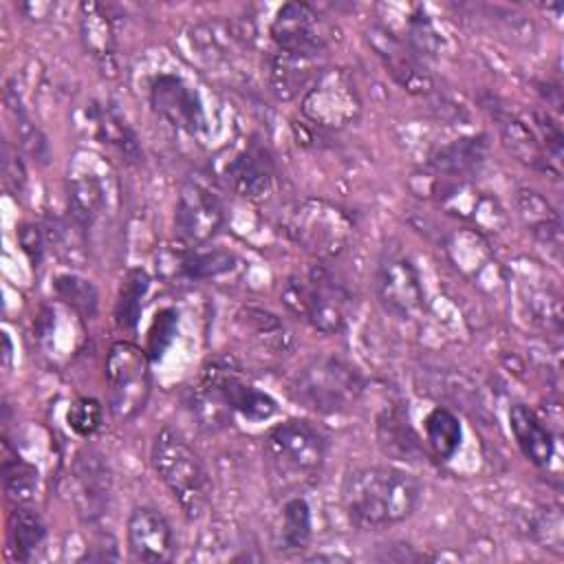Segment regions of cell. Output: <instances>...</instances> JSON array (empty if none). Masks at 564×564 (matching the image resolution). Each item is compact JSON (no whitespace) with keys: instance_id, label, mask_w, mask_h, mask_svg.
<instances>
[{"instance_id":"ac0fdd59","label":"cell","mask_w":564,"mask_h":564,"mask_svg":"<svg viewBox=\"0 0 564 564\" xmlns=\"http://www.w3.org/2000/svg\"><path fill=\"white\" fill-rule=\"evenodd\" d=\"M79 37L84 51L104 75H117V33L108 7L99 2L79 4Z\"/></svg>"},{"instance_id":"e0dca14e","label":"cell","mask_w":564,"mask_h":564,"mask_svg":"<svg viewBox=\"0 0 564 564\" xmlns=\"http://www.w3.org/2000/svg\"><path fill=\"white\" fill-rule=\"evenodd\" d=\"M128 549L137 562H170L176 540L170 520L154 507H134L126 524Z\"/></svg>"},{"instance_id":"3957f363","label":"cell","mask_w":564,"mask_h":564,"mask_svg":"<svg viewBox=\"0 0 564 564\" xmlns=\"http://www.w3.org/2000/svg\"><path fill=\"white\" fill-rule=\"evenodd\" d=\"M282 304L317 333L335 335L346 326L348 291L324 267L311 269L304 278H291L282 289Z\"/></svg>"},{"instance_id":"4dcf8cb0","label":"cell","mask_w":564,"mask_h":564,"mask_svg":"<svg viewBox=\"0 0 564 564\" xmlns=\"http://www.w3.org/2000/svg\"><path fill=\"white\" fill-rule=\"evenodd\" d=\"M313 533L311 507L304 498H291L282 507L280 518V538L278 544L282 551H302L308 546Z\"/></svg>"},{"instance_id":"9c48e42d","label":"cell","mask_w":564,"mask_h":564,"mask_svg":"<svg viewBox=\"0 0 564 564\" xmlns=\"http://www.w3.org/2000/svg\"><path fill=\"white\" fill-rule=\"evenodd\" d=\"M302 115L322 128H344L357 119L361 101L346 70L322 68L302 97Z\"/></svg>"},{"instance_id":"7a4b0ae2","label":"cell","mask_w":564,"mask_h":564,"mask_svg":"<svg viewBox=\"0 0 564 564\" xmlns=\"http://www.w3.org/2000/svg\"><path fill=\"white\" fill-rule=\"evenodd\" d=\"M150 463L183 513L189 520L203 518L212 502V482L200 456L181 430L165 425L156 432L150 445Z\"/></svg>"},{"instance_id":"e575fe53","label":"cell","mask_w":564,"mask_h":564,"mask_svg":"<svg viewBox=\"0 0 564 564\" xmlns=\"http://www.w3.org/2000/svg\"><path fill=\"white\" fill-rule=\"evenodd\" d=\"M236 267V256L229 251H194L185 253L178 260V273L194 278V280H205V278H216L223 273H229Z\"/></svg>"},{"instance_id":"74e56055","label":"cell","mask_w":564,"mask_h":564,"mask_svg":"<svg viewBox=\"0 0 564 564\" xmlns=\"http://www.w3.org/2000/svg\"><path fill=\"white\" fill-rule=\"evenodd\" d=\"M101 419H104L101 403L97 399H93V397H79L66 410L68 427L77 436H84V438L93 436L101 427Z\"/></svg>"},{"instance_id":"5bb4252c","label":"cell","mask_w":564,"mask_h":564,"mask_svg":"<svg viewBox=\"0 0 564 564\" xmlns=\"http://www.w3.org/2000/svg\"><path fill=\"white\" fill-rule=\"evenodd\" d=\"M150 104L159 117L187 134H198L205 128V110L198 93L174 73L152 77Z\"/></svg>"},{"instance_id":"7c38bea8","label":"cell","mask_w":564,"mask_h":564,"mask_svg":"<svg viewBox=\"0 0 564 564\" xmlns=\"http://www.w3.org/2000/svg\"><path fill=\"white\" fill-rule=\"evenodd\" d=\"M375 293L383 311L397 319H410L423 311V286L410 258L386 253L375 269Z\"/></svg>"},{"instance_id":"f546056e","label":"cell","mask_w":564,"mask_h":564,"mask_svg":"<svg viewBox=\"0 0 564 564\" xmlns=\"http://www.w3.org/2000/svg\"><path fill=\"white\" fill-rule=\"evenodd\" d=\"M377 441L379 447L397 460H416L421 456V443L399 412H383L379 416Z\"/></svg>"},{"instance_id":"ba28073f","label":"cell","mask_w":564,"mask_h":564,"mask_svg":"<svg viewBox=\"0 0 564 564\" xmlns=\"http://www.w3.org/2000/svg\"><path fill=\"white\" fill-rule=\"evenodd\" d=\"M269 33L278 51L306 57L324 55L335 40L333 24L306 2L282 4L271 20Z\"/></svg>"},{"instance_id":"9a60e30c","label":"cell","mask_w":564,"mask_h":564,"mask_svg":"<svg viewBox=\"0 0 564 564\" xmlns=\"http://www.w3.org/2000/svg\"><path fill=\"white\" fill-rule=\"evenodd\" d=\"M73 482V502L77 513L86 522L99 520L110 502V469L104 456L95 447H82L73 458L70 469Z\"/></svg>"},{"instance_id":"5b68a950","label":"cell","mask_w":564,"mask_h":564,"mask_svg":"<svg viewBox=\"0 0 564 564\" xmlns=\"http://www.w3.org/2000/svg\"><path fill=\"white\" fill-rule=\"evenodd\" d=\"M364 390L359 372L337 357L311 359L293 379L295 399L322 414H341L355 408Z\"/></svg>"},{"instance_id":"44dd1931","label":"cell","mask_w":564,"mask_h":564,"mask_svg":"<svg viewBox=\"0 0 564 564\" xmlns=\"http://www.w3.org/2000/svg\"><path fill=\"white\" fill-rule=\"evenodd\" d=\"M273 161L271 156L258 148L251 145L242 150L229 165H227V181L231 187L251 200H260L269 196L273 187Z\"/></svg>"},{"instance_id":"d6a6232c","label":"cell","mask_w":564,"mask_h":564,"mask_svg":"<svg viewBox=\"0 0 564 564\" xmlns=\"http://www.w3.org/2000/svg\"><path fill=\"white\" fill-rule=\"evenodd\" d=\"M150 286V278L143 269H130L121 280V289L115 304V319L121 328H134L141 315V300Z\"/></svg>"},{"instance_id":"d6986e66","label":"cell","mask_w":564,"mask_h":564,"mask_svg":"<svg viewBox=\"0 0 564 564\" xmlns=\"http://www.w3.org/2000/svg\"><path fill=\"white\" fill-rule=\"evenodd\" d=\"M317 59L319 57H306V55H297V53L275 51L269 57V68H267V79H269L271 93L282 101L297 99L300 95L304 97V93L311 88V84L322 73Z\"/></svg>"},{"instance_id":"b9f144b4","label":"cell","mask_w":564,"mask_h":564,"mask_svg":"<svg viewBox=\"0 0 564 564\" xmlns=\"http://www.w3.org/2000/svg\"><path fill=\"white\" fill-rule=\"evenodd\" d=\"M18 240L22 251L26 253V258L31 260L33 267H37L42 262L44 256V245H46V236L40 231L37 225H22L18 229Z\"/></svg>"},{"instance_id":"60d3db41","label":"cell","mask_w":564,"mask_h":564,"mask_svg":"<svg viewBox=\"0 0 564 564\" xmlns=\"http://www.w3.org/2000/svg\"><path fill=\"white\" fill-rule=\"evenodd\" d=\"M2 174H4V185L13 196H20L26 187V167L18 150H13L7 141L2 145Z\"/></svg>"},{"instance_id":"8d00e7d4","label":"cell","mask_w":564,"mask_h":564,"mask_svg":"<svg viewBox=\"0 0 564 564\" xmlns=\"http://www.w3.org/2000/svg\"><path fill=\"white\" fill-rule=\"evenodd\" d=\"M55 293L84 317H93L97 313V289L88 280H82L70 273L57 275Z\"/></svg>"},{"instance_id":"4316f807","label":"cell","mask_w":564,"mask_h":564,"mask_svg":"<svg viewBox=\"0 0 564 564\" xmlns=\"http://www.w3.org/2000/svg\"><path fill=\"white\" fill-rule=\"evenodd\" d=\"M423 432H425V443L430 454L441 463L449 460L463 443V425L458 416L452 410L441 405L425 416Z\"/></svg>"},{"instance_id":"cb8c5ba5","label":"cell","mask_w":564,"mask_h":564,"mask_svg":"<svg viewBox=\"0 0 564 564\" xmlns=\"http://www.w3.org/2000/svg\"><path fill=\"white\" fill-rule=\"evenodd\" d=\"M498 132L505 143V148L524 165L533 170H553L540 137L533 128H529L527 121L511 112H498Z\"/></svg>"},{"instance_id":"7bdbcfd3","label":"cell","mask_w":564,"mask_h":564,"mask_svg":"<svg viewBox=\"0 0 564 564\" xmlns=\"http://www.w3.org/2000/svg\"><path fill=\"white\" fill-rule=\"evenodd\" d=\"M533 531L540 538V542H544L549 549H553L557 553L562 551V520H560V511H553V513L546 511V518H540L535 522Z\"/></svg>"},{"instance_id":"6da1fadb","label":"cell","mask_w":564,"mask_h":564,"mask_svg":"<svg viewBox=\"0 0 564 564\" xmlns=\"http://www.w3.org/2000/svg\"><path fill=\"white\" fill-rule=\"evenodd\" d=\"M419 500V480L392 465L357 467L341 482L344 513L361 531H379L408 520Z\"/></svg>"},{"instance_id":"2e32d148","label":"cell","mask_w":564,"mask_h":564,"mask_svg":"<svg viewBox=\"0 0 564 564\" xmlns=\"http://www.w3.org/2000/svg\"><path fill=\"white\" fill-rule=\"evenodd\" d=\"M368 42L379 55V59L383 62L386 70L403 90L414 95H423L432 90L430 73L425 70L421 57L412 51V46L401 35H397L388 26L375 24L368 31Z\"/></svg>"},{"instance_id":"83f0119b","label":"cell","mask_w":564,"mask_h":564,"mask_svg":"<svg viewBox=\"0 0 564 564\" xmlns=\"http://www.w3.org/2000/svg\"><path fill=\"white\" fill-rule=\"evenodd\" d=\"M4 99L9 104V110L13 115V128H15V139H18V145L20 150L33 159L35 163L40 165H46L48 159H51V148H48V139L46 134L40 130L37 123H33L31 115L26 112L18 90L13 86H7V93H4Z\"/></svg>"},{"instance_id":"f1b7e54d","label":"cell","mask_w":564,"mask_h":564,"mask_svg":"<svg viewBox=\"0 0 564 564\" xmlns=\"http://www.w3.org/2000/svg\"><path fill=\"white\" fill-rule=\"evenodd\" d=\"M46 527L42 518L26 505H15L9 516V551L18 562H29L35 549L42 544Z\"/></svg>"},{"instance_id":"ab89813d","label":"cell","mask_w":564,"mask_h":564,"mask_svg":"<svg viewBox=\"0 0 564 564\" xmlns=\"http://www.w3.org/2000/svg\"><path fill=\"white\" fill-rule=\"evenodd\" d=\"M176 311L174 308H163L156 313L152 326H150V333H148V355L150 359H156L165 352V348L172 344L174 335H176Z\"/></svg>"},{"instance_id":"52a82bcc","label":"cell","mask_w":564,"mask_h":564,"mask_svg":"<svg viewBox=\"0 0 564 564\" xmlns=\"http://www.w3.org/2000/svg\"><path fill=\"white\" fill-rule=\"evenodd\" d=\"M286 231L304 251L328 260L348 245L352 220L339 207L308 198L289 212Z\"/></svg>"},{"instance_id":"836d02e7","label":"cell","mask_w":564,"mask_h":564,"mask_svg":"<svg viewBox=\"0 0 564 564\" xmlns=\"http://www.w3.org/2000/svg\"><path fill=\"white\" fill-rule=\"evenodd\" d=\"M2 482L7 496L15 505H26L37 489V467L24 460L22 456H4L2 458Z\"/></svg>"},{"instance_id":"4fadbf2b","label":"cell","mask_w":564,"mask_h":564,"mask_svg":"<svg viewBox=\"0 0 564 564\" xmlns=\"http://www.w3.org/2000/svg\"><path fill=\"white\" fill-rule=\"evenodd\" d=\"M200 381L207 383L212 390H216L223 397V401L234 412L242 414L247 421H253V423L269 421L278 412L275 399L269 392L258 390L256 386L245 381L231 361H225V359L212 361L203 370Z\"/></svg>"},{"instance_id":"d4e9b609","label":"cell","mask_w":564,"mask_h":564,"mask_svg":"<svg viewBox=\"0 0 564 564\" xmlns=\"http://www.w3.org/2000/svg\"><path fill=\"white\" fill-rule=\"evenodd\" d=\"M487 154V139L485 137H460L452 143L438 145L430 154V165L436 174L443 176H463L478 167Z\"/></svg>"},{"instance_id":"f35d334b","label":"cell","mask_w":564,"mask_h":564,"mask_svg":"<svg viewBox=\"0 0 564 564\" xmlns=\"http://www.w3.org/2000/svg\"><path fill=\"white\" fill-rule=\"evenodd\" d=\"M412 51L423 57V55H436L441 48V37L432 24V20L425 13H414L405 22V37H403Z\"/></svg>"},{"instance_id":"1f68e13d","label":"cell","mask_w":564,"mask_h":564,"mask_svg":"<svg viewBox=\"0 0 564 564\" xmlns=\"http://www.w3.org/2000/svg\"><path fill=\"white\" fill-rule=\"evenodd\" d=\"M187 403H189L192 416L196 419L198 427H203V430L218 432L231 423L234 410L223 401V397L216 390H212L203 381H198V386L192 390Z\"/></svg>"},{"instance_id":"7402d4cb","label":"cell","mask_w":564,"mask_h":564,"mask_svg":"<svg viewBox=\"0 0 564 564\" xmlns=\"http://www.w3.org/2000/svg\"><path fill=\"white\" fill-rule=\"evenodd\" d=\"M192 48L209 62L227 59L229 51L236 46H247L251 42V31L245 22L234 20H207L192 29L189 33Z\"/></svg>"},{"instance_id":"30bf717a","label":"cell","mask_w":564,"mask_h":564,"mask_svg":"<svg viewBox=\"0 0 564 564\" xmlns=\"http://www.w3.org/2000/svg\"><path fill=\"white\" fill-rule=\"evenodd\" d=\"M106 165L99 156L90 152H79L68 165L66 174V205L68 216L82 225L84 229L90 227L108 207L110 200V185Z\"/></svg>"},{"instance_id":"d590c367","label":"cell","mask_w":564,"mask_h":564,"mask_svg":"<svg viewBox=\"0 0 564 564\" xmlns=\"http://www.w3.org/2000/svg\"><path fill=\"white\" fill-rule=\"evenodd\" d=\"M238 322L245 324L247 333H253V337L267 346V348H275V350H284L289 335L284 330V326L280 324V319H275V315L267 313V311H256V308H247L242 315H238Z\"/></svg>"},{"instance_id":"277c9868","label":"cell","mask_w":564,"mask_h":564,"mask_svg":"<svg viewBox=\"0 0 564 564\" xmlns=\"http://www.w3.org/2000/svg\"><path fill=\"white\" fill-rule=\"evenodd\" d=\"M104 377L108 410L115 421L126 423L143 412L152 390L150 355L145 348L132 341H115L106 352Z\"/></svg>"},{"instance_id":"484cf974","label":"cell","mask_w":564,"mask_h":564,"mask_svg":"<svg viewBox=\"0 0 564 564\" xmlns=\"http://www.w3.org/2000/svg\"><path fill=\"white\" fill-rule=\"evenodd\" d=\"M516 207H518V216L522 218V223L531 229V234L540 242H544L546 247L560 249L562 223L549 200H544L533 189H520L518 198H516Z\"/></svg>"},{"instance_id":"ffe728a7","label":"cell","mask_w":564,"mask_h":564,"mask_svg":"<svg viewBox=\"0 0 564 564\" xmlns=\"http://www.w3.org/2000/svg\"><path fill=\"white\" fill-rule=\"evenodd\" d=\"M509 427L520 452L535 465L549 467L555 456V436L551 427L524 403L509 408Z\"/></svg>"},{"instance_id":"603a6c76","label":"cell","mask_w":564,"mask_h":564,"mask_svg":"<svg viewBox=\"0 0 564 564\" xmlns=\"http://www.w3.org/2000/svg\"><path fill=\"white\" fill-rule=\"evenodd\" d=\"M90 123L97 141L108 145L112 152H117L126 163H139L143 159L134 130L115 108L104 104H93Z\"/></svg>"},{"instance_id":"8992f818","label":"cell","mask_w":564,"mask_h":564,"mask_svg":"<svg viewBox=\"0 0 564 564\" xmlns=\"http://www.w3.org/2000/svg\"><path fill=\"white\" fill-rule=\"evenodd\" d=\"M275 474L291 480L313 478L326 456V441L308 421L286 419L273 425L264 441Z\"/></svg>"},{"instance_id":"8fae6325","label":"cell","mask_w":564,"mask_h":564,"mask_svg":"<svg viewBox=\"0 0 564 564\" xmlns=\"http://www.w3.org/2000/svg\"><path fill=\"white\" fill-rule=\"evenodd\" d=\"M223 223L225 209L209 187L198 181L181 183L174 205V229L183 245L198 247L209 242Z\"/></svg>"}]
</instances>
